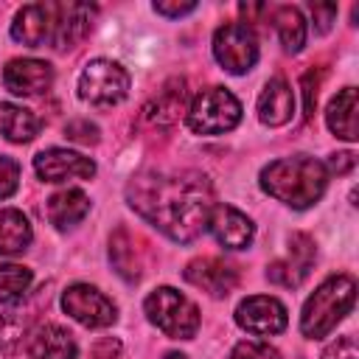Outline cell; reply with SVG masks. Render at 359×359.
Wrapping results in <instances>:
<instances>
[{
    "label": "cell",
    "mask_w": 359,
    "mask_h": 359,
    "mask_svg": "<svg viewBox=\"0 0 359 359\" xmlns=\"http://www.w3.org/2000/svg\"><path fill=\"white\" fill-rule=\"evenodd\" d=\"M34 168L45 182H65V180H90L95 174V163L79 151L67 149H45L34 157Z\"/></svg>",
    "instance_id": "11"
},
{
    "label": "cell",
    "mask_w": 359,
    "mask_h": 359,
    "mask_svg": "<svg viewBox=\"0 0 359 359\" xmlns=\"http://www.w3.org/2000/svg\"><path fill=\"white\" fill-rule=\"evenodd\" d=\"M31 286V269L20 264H3L0 266V303L20 300Z\"/></svg>",
    "instance_id": "25"
},
{
    "label": "cell",
    "mask_w": 359,
    "mask_h": 359,
    "mask_svg": "<svg viewBox=\"0 0 359 359\" xmlns=\"http://www.w3.org/2000/svg\"><path fill=\"white\" fill-rule=\"evenodd\" d=\"M311 14H314V20H317V31H328V25H331V20L337 17V6H311Z\"/></svg>",
    "instance_id": "32"
},
{
    "label": "cell",
    "mask_w": 359,
    "mask_h": 359,
    "mask_svg": "<svg viewBox=\"0 0 359 359\" xmlns=\"http://www.w3.org/2000/svg\"><path fill=\"white\" fill-rule=\"evenodd\" d=\"M213 56L227 73H247L258 62V39L247 22H224L213 34Z\"/></svg>",
    "instance_id": "7"
},
{
    "label": "cell",
    "mask_w": 359,
    "mask_h": 359,
    "mask_svg": "<svg viewBox=\"0 0 359 359\" xmlns=\"http://www.w3.org/2000/svg\"><path fill=\"white\" fill-rule=\"evenodd\" d=\"M129 205L174 241L196 238L210 219L213 191L199 171H143L126 185Z\"/></svg>",
    "instance_id": "1"
},
{
    "label": "cell",
    "mask_w": 359,
    "mask_h": 359,
    "mask_svg": "<svg viewBox=\"0 0 359 359\" xmlns=\"http://www.w3.org/2000/svg\"><path fill=\"white\" fill-rule=\"evenodd\" d=\"M238 121H241V104L224 87L202 90L188 107V126L196 135H222L230 132Z\"/></svg>",
    "instance_id": "5"
},
{
    "label": "cell",
    "mask_w": 359,
    "mask_h": 359,
    "mask_svg": "<svg viewBox=\"0 0 359 359\" xmlns=\"http://www.w3.org/2000/svg\"><path fill=\"white\" fill-rule=\"evenodd\" d=\"M323 359H359V348H356V339L348 334V337H339L337 342H331L323 353Z\"/></svg>",
    "instance_id": "29"
},
{
    "label": "cell",
    "mask_w": 359,
    "mask_h": 359,
    "mask_svg": "<svg viewBox=\"0 0 359 359\" xmlns=\"http://www.w3.org/2000/svg\"><path fill=\"white\" fill-rule=\"evenodd\" d=\"M294 112V95H292V87L278 76V79H269L261 98H258V118L261 123L266 126H280L292 118Z\"/></svg>",
    "instance_id": "17"
},
{
    "label": "cell",
    "mask_w": 359,
    "mask_h": 359,
    "mask_svg": "<svg viewBox=\"0 0 359 359\" xmlns=\"http://www.w3.org/2000/svg\"><path fill=\"white\" fill-rule=\"evenodd\" d=\"M118 351H121V342L112 339V337H107L98 345H93V356L95 359H112V356H118Z\"/></svg>",
    "instance_id": "33"
},
{
    "label": "cell",
    "mask_w": 359,
    "mask_h": 359,
    "mask_svg": "<svg viewBox=\"0 0 359 359\" xmlns=\"http://www.w3.org/2000/svg\"><path fill=\"white\" fill-rule=\"evenodd\" d=\"M165 359H185L182 353H165Z\"/></svg>",
    "instance_id": "36"
},
{
    "label": "cell",
    "mask_w": 359,
    "mask_h": 359,
    "mask_svg": "<svg viewBox=\"0 0 359 359\" xmlns=\"http://www.w3.org/2000/svg\"><path fill=\"white\" fill-rule=\"evenodd\" d=\"M185 280L194 283L196 289L208 292L210 297H224L236 289L238 283V272L236 266L219 261V258H194L188 266H185Z\"/></svg>",
    "instance_id": "12"
},
{
    "label": "cell",
    "mask_w": 359,
    "mask_h": 359,
    "mask_svg": "<svg viewBox=\"0 0 359 359\" xmlns=\"http://www.w3.org/2000/svg\"><path fill=\"white\" fill-rule=\"evenodd\" d=\"M31 244V222L22 210L3 208L0 210V255L22 252Z\"/></svg>",
    "instance_id": "22"
},
{
    "label": "cell",
    "mask_w": 359,
    "mask_h": 359,
    "mask_svg": "<svg viewBox=\"0 0 359 359\" xmlns=\"http://www.w3.org/2000/svg\"><path fill=\"white\" fill-rule=\"evenodd\" d=\"M109 258L115 261L118 275H123L126 280H137L140 264H137V255H135V250H132V238H129L126 230H118V233H115L112 247H109Z\"/></svg>",
    "instance_id": "26"
},
{
    "label": "cell",
    "mask_w": 359,
    "mask_h": 359,
    "mask_svg": "<svg viewBox=\"0 0 359 359\" xmlns=\"http://www.w3.org/2000/svg\"><path fill=\"white\" fill-rule=\"evenodd\" d=\"M311 261H314V241L306 236V233H294L289 238V258L286 261H275L269 269H266V278L272 283H280V286H300L311 269Z\"/></svg>",
    "instance_id": "14"
},
{
    "label": "cell",
    "mask_w": 359,
    "mask_h": 359,
    "mask_svg": "<svg viewBox=\"0 0 359 359\" xmlns=\"http://www.w3.org/2000/svg\"><path fill=\"white\" fill-rule=\"evenodd\" d=\"M129 93V73L112 59H93L79 76V95L93 107L121 104Z\"/></svg>",
    "instance_id": "6"
},
{
    "label": "cell",
    "mask_w": 359,
    "mask_h": 359,
    "mask_svg": "<svg viewBox=\"0 0 359 359\" xmlns=\"http://www.w3.org/2000/svg\"><path fill=\"white\" fill-rule=\"evenodd\" d=\"M146 314L171 339H191L199 331V309L171 286H160L146 297Z\"/></svg>",
    "instance_id": "4"
},
{
    "label": "cell",
    "mask_w": 359,
    "mask_h": 359,
    "mask_svg": "<svg viewBox=\"0 0 359 359\" xmlns=\"http://www.w3.org/2000/svg\"><path fill=\"white\" fill-rule=\"evenodd\" d=\"M356 294V280L351 275H331L317 286V292L306 300L300 314V331L309 339H323L337 328V323L351 311Z\"/></svg>",
    "instance_id": "3"
},
{
    "label": "cell",
    "mask_w": 359,
    "mask_h": 359,
    "mask_svg": "<svg viewBox=\"0 0 359 359\" xmlns=\"http://www.w3.org/2000/svg\"><path fill=\"white\" fill-rule=\"evenodd\" d=\"M227 359H280V353H278L272 345H266V342H252V339H247V342H238V345L230 351Z\"/></svg>",
    "instance_id": "27"
},
{
    "label": "cell",
    "mask_w": 359,
    "mask_h": 359,
    "mask_svg": "<svg viewBox=\"0 0 359 359\" xmlns=\"http://www.w3.org/2000/svg\"><path fill=\"white\" fill-rule=\"evenodd\" d=\"M194 8L196 3H154V11L165 17H182V14H191Z\"/></svg>",
    "instance_id": "31"
},
{
    "label": "cell",
    "mask_w": 359,
    "mask_h": 359,
    "mask_svg": "<svg viewBox=\"0 0 359 359\" xmlns=\"http://www.w3.org/2000/svg\"><path fill=\"white\" fill-rule=\"evenodd\" d=\"M65 135L70 140H79V143H95L98 140V129L90 123V121H70Z\"/></svg>",
    "instance_id": "30"
},
{
    "label": "cell",
    "mask_w": 359,
    "mask_h": 359,
    "mask_svg": "<svg viewBox=\"0 0 359 359\" xmlns=\"http://www.w3.org/2000/svg\"><path fill=\"white\" fill-rule=\"evenodd\" d=\"M59 31V3H28L11 22V36L28 48H53Z\"/></svg>",
    "instance_id": "9"
},
{
    "label": "cell",
    "mask_w": 359,
    "mask_h": 359,
    "mask_svg": "<svg viewBox=\"0 0 359 359\" xmlns=\"http://www.w3.org/2000/svg\"><path fill=\"white\" fill-rule=\"evenodd\" d=\"M353 168V154L351 151H339V154H331V171L337 174H345Z\"/></svg>",
    "instance_id": "34"
},
{
    "label": "cell",
    "mask_w": 359,
    "mask_h": 359,
    "mask_svg": "<svg viewBox=\"0 0 359 359\" xmlns=\"http://www.w3.org/2000/svg\"><path fill=\"white\" fill-rule=\"evenodd\" d=\"M62 309L81 325L87 328H107L118 320V309L115 303L98 292L95 286L87 283H73L62 292Z\"/></svg>",
    "instance_id": "8"
},
{
    "label": "cell",
    "mask_w": 359,
    "mask_h": 359,
    "mask_svg": "<svg viewBox=\"0 0 359 359\" xmlns=\"http://www.w3.org/2000/svg\"><path fill=\"white\" fill-rule=\"evenodd\" d=\"M20 185V163L11 157H0V199H8Z\"/></svg>",
    "instance_id": "28"
},
{
    "label": "cell",
    "mask_w": 359,
    "mask_h": 359,
    "mask_svg": "<svg viewBox=\"0 0 359 359\" xmlns=\"http://www.w3.org/2000/svg\"><path fill=\"white\" fill-rule=\"evenodd\" d=\"M325 185H328V168L309 154L275 160L261 171V188L269 196L297 210L314 205L323 196Z\"/></svg>",
    "instance_id": "2"
},
{
    "label": "cell",
    "mask_w": 359,
    "mask_h": 359,
    "mask_svg": "<svg viewBox=\"0 0 359 359\" xmlns=\"http://www.w3.org/2000/svg\"><path fill=\"white\" fill-rule=\"evenodd\" d=\"M3 84L14 95H39L53 84V67L42 59H11L3 70Z\"/></svg>",
    "instance_id": "13"
},
{
    "label": "cell",
    "mask_w": 359,
    "mask_h": 359,
    "mask_svg": "<svg viewBox=\"0 0 359 359\" xmlns=\"http://www.w3.org/2000/svg\"><path fill=\"white\" fill-rule=\"evenodd\" d=\"M236 323L250 331V334H258V337H266V334H280L286 328V306L275 297H266V294H252L247 300L238 303L236 309Z\"/></svg>",
    "instance_id": "10"
},
{
    "label": "cell",
    "mask_w": 359,
    "mask_h": 359,
    "mask_svg": "<svg viewBox=\"0 0 359 359\" xmlns=\"http://www.w3.org/2000/svg\"><path fill=\"white\" fill-rule=\"evenodd\" d=\"M42 121L17 104H0V132L11 140V143H28L39 135Z\"/></svg>",
    "instance_id": "21"
},
{
    "label": "cell",
    "mask_w": 359,
    "mask_h": 359,
    "mask_svg": "<svg viewBox=\"0 0 359 359\" xmlns=\"http://www.w3.org/2000/svg\"><path fill=\"white\" fill-rule=\"evenodd\" d=\"M87 210H90V196L84 191H79V188H67V191L53 194L48 199V208H45L50 224H56L59 230L79 224L87 216Z\"/></svg>",
    "instance_id": "19"
},
{
    "label": "cell",
    "mask_w": 359,
    "mask_h": 359,
    "mask_svg": "<svg viewBox=\"0 0 359 359\" xmlns=\"http://www.w3.org/2000/svg\"><path fill=\"white\" fill-rule=\"evenodd\" d=\"M93 14H95V8L87 3H59V31H56L53 48L67 50L76 42H81L84 34L90 31Z\"/></svg>",
    "instance_id": "18"
},
{
    "label": "cell",
    "mask_w": 359,
    "mask_h": 359,
    "mask_svg": "<svg viewBox=\"0 0 359 359\" xmlns=\"http://www.w3.org/2000/svg\"><path fill=\"white\" fill-rule=\"evenodd\" d=\"M185 109V84L182 81H171L168 87H163L157 93V98L146 107V118L151 123H160V126H168L174 123Z\"/></svg>",
    "instance_id": "23"
},
{
    "label": "cell",
    "mask_w": 359,
    "mask_h": 359,
    "mask_svg": "<svg viewBox=\"0 0 359 359\" xmlns=\"http://www.w3.org/2000/svg\"><path fill=\"white\" fill-rule=\"evenodd\" d=\"M208 227H210L213 238L227 250H244V247H250V241L255 236L252 222L233 205H213Z\"/></svg>",
    "instance_id": "15"
},
{
    "label": "cell",
    "mask_w": 359,
    "mask_h": 359,
    "mask_svg": "<svg viewBox=\"0 0 359 359\" xmlns=\"http://www.w3.org/2000/svg\"><path fill=\"white\" fill-rule=\"evenodd\" d=\"M328 129L342 137V140H356L359 137V123H356V87H345L339 90L325 112Z\"/></svg>",
    "instance_id": "20"
},
{
    "label": "cell",
    "mask_w": 359,
    "mask_h": 359,
    "mask_svg": "<svg viewBox=\"0 0 359 359\" xmlns=\"http://www.w3.org/2000/svg\"><path fill=\"white\" fill-rule=\"evenodd\" d=\"M275 28L280 36L283 50L297 53L306 45V20L294 6H280L275 8Z\"/></svg>",
    "instance_id": "24"
},
{
    "label": "cell",
    "mask_w": 359,
    "mask_h": 359,
    "mask_svg": "<svg viewBox=\"0 0 359 359\" xmlns=\"http://www.w3.org/2000/svg\"><path fill=\"white\" fill-rule=\"evenodd\" d=\"M303 87H306V118L314 115V104H317V84L311 87V79L306 76L303 79Z\"/></svg>",
    "instance_id": "35"
},
{
    "label": "cell",
    "mask_w": 359,
    "mask_h": 359,
    "mask_svg": "<svg viewBox=\"0 0 359 359\" xmlns=\"http://www.w3.org/2000/svg\"><path fill=\"white\" fill-rule=\"evenodd\" d=\"M25 351L31 359H76V339L56 323H42L28 334Z\"/></svg>",
    "instance_id": "16"
}]
</instances>
